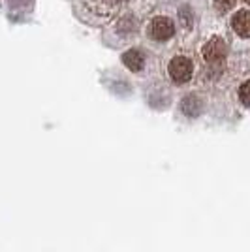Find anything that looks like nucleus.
<instances>
[{"mask_svg": "<svg viewBox=\"0 0 250 252\" xmlns=\"http://www.w3.org/2000/svg\"><path fill=\"white\" fill-rule=\"evenodd\" d=\"M179 21H181L185 31H192V27H194V11H192L190 6H181L179 8Z\"/></svg>", "mask_w": 250, "mask_h": 252, "instance_id": "obj_7", "label": "nucleus"}, {"mask_svg": "<svg viewBox=\"0 0 250 252\" xmlns=\"http://www.w3.org/2000/svg\"><path fill=\"white\" fill-rule=\"evenodd\" d=\"M121 61H123V64H125L130 72H141L143 66H145V57L137 51V49H128L126 53H123Z\"/></svg>", "mask_w": 250, "mask_h": 252, "instance_id": "obj_5", "label": "nucleus"}, {"mask_svg": "<svg viewBox=\"0 0 250 252\" xmlns=\"http://www.w3.org/2000/svg\"><path fill=\"white\" fill-rule=\"evenodd\" d=\"M167 72L171 75V79L173 81H177V83H187L188 79L192 77L194 74V64L192 61L188 59V57H173L169 64H167Z\"/></svg>", "mask_w": 250, "mask_h": 252, "instance_id": "obj_2", "label": "nucleus"}, {"mask_svg": "<svg viewBox=\"0 0 250 252\" xmlns=\"http://www.w3.org/2000/svg\"><path fill=\"white\" fill-rule=\"evenodd\" d=\"M175 34V25L167 17H156L151 23V36L158 42H166L169 38H173Z\"/></svg>", "mask_w": 250, "mask_h": 252, "instance_id": "obj_3", "label": "nucleus"}, {"mask_svg": "<svg viewBox=\"0 0 250 252\" xmlns=\"http://www.w3.org/2000/svg\"><path fill=\"white\" fill-rule=\"evenodd\" d=\"M231 29L239 34L241 38H249L250 36V11L239 10L231 17Z\"/></svg>", "mask_w": 250, "mask_h": 252, "instance_id": "obj_4", "label": "nucleus"}, {"mask_svg": "<svg viewBox=\"0 0 250 252\" xmlns=\"http://www.w3.org/2000/svg\"><path fill=\"white\" fill-rule=\"evenodd\" d=\"M213 6L219 13H226L235 6V0H213Z\"/></svg>", "mask_w": 250, "mask_h": 252, "instance_id": "obj_8", "label": "nucleus"}, {"mask_svg": "<svg viewBox=\"0 0 250 252\" xmlns=\"http://www.w3.org/2000/svg\"><path fill=\"white\" fill-rule=\"evenodd\" d=\"M243 2H250V0H243Z\"/></svg>", "mask_w": 250, "mask_h": 252, "instance_id": "obj_10", "label": "nucleus"}, {"mask_svg": "<svg viewBox=\"0 0 250 252\" xmlns=\"http://www.w3.org/2000/svg\"><path fill=\"white\" fill-rule=\"evenodd\" d=\"M181 109L187 117H198L203 111V102L196 94H188L181 102Z\"/></svg>", "mask_w": 250, "mask_h": 252, "instance_id": "obj_6", "label": "nucleus"}, {"mask_svg": "<svg viewBox=\"0 0 250 252\" xmlns=\"http://www.w3.org/2000/svg\"><path fill=\"white\" fill-rule=\"evenodd\" d=\"M201 55L205 59V63L209 64H219L222 63L226 57H228V45H226V40L220 38V36H213L209 38L203 49H201Z\"/></svg>", "mask_w": 250, "mask_h": 252, "instance_id": "obj_1", "label": "nucleus"}, {"mask_svg": "<svg viewBox=\"0 0 250 252\" xmlns=\"http://www.w3.org/2000/svg\"><path fill=\"white\" fill-rule=\"evenodd\" d=\"M249 93H250V81H245L239 89V98H241V102H243V105H247V107H249V104H250Z\"/></svg>", "mask_w": 250, "mask_h": 252, "instance_id": "obj_9", "label": "nucleus"}]
</instances>
